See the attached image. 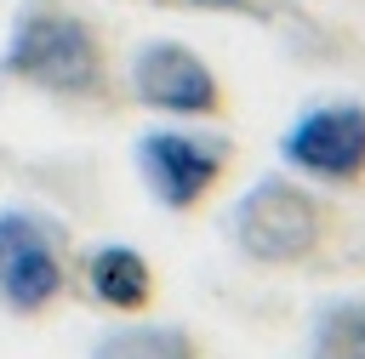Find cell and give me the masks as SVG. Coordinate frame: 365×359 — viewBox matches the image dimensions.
I'll use <instances>...</instances> for the list:
<instances>
[{"label":"cell","mask_w":365,"mask_h":359,"mask_svg":"<svg viewBox=\"0 0 365 359\" xmlns=\"http://www.w3.org/2000/svg\"><path fill=\"white\" fill-rule=\"evenodd\" d=\"M0 80L46 91V97H68V103H91L108 91L114 80V57L103 28L68 6V0H23L6 46H0Z\"/></svg>","instance_id":"1"},{"label":"cell","mask_w":365,"mask_h":359,"mask_svg":"<svg viewBox=\"0 0 365 359\" xmlns=\"http://www.w3.org/2000/svg\"><path fill=\"white\" fill-rule=\"evenodd\" d=\"M336 234H342V211L291 171L257 177L228 211V245L251 268H274V274L319 268Z\"/></svg>","instance_id":"2"},{"label":"cell","mask_w":365,"mask_h":359,"mask_svg":"<svg viewBox=\"0 0 365 359\" xmlns=\"http://www.w3.org/2000/svg\"><path fill=\"white\" fill-rule=\"evenodd\" d=\"M234 160H240L234 137L188 131L182 120H177V125H148V131H137V142H131V165H137L143 188H148L165 211H177V217L205 211V205L217 199V188L228 182Z\"/></svg>","instance_id":"3"},{"label":"cell","mask_w":365,"mask_h":359,"mask_svg":"<svg viewBox=\"0 0 365 359\" xmlns=\"http://www.w3.org/2000/svg\"><path fill=\"white\" fill-rule=\"evenodd\" d=\"M68 279L74 262L63 222L29 205H0V308L17 319H46L68 296Z\"/></svg>","instance_id":"4"},{"label":"cell","mask_w":365,"mask_h":359,"mask_svg":"<svg viewBox=\"0 0 365 359\" xmlns=\"http://www.w3.org/2000/svg\"><path fill=\"white\" fill-rule=\"evenodd\" d=\"M279 160L302 182L365 188V103L359 97H331V103L302 108L279 137Z\"/></svg>","instance_id":"5"},{"label":"cell","mask_w":365,"mask_h":359,"mask_svg":"<svg viewBox=\"0 0 365 359\" xmlns=\"http://www.w3.org/2000/svg\"><path fill=\"white\" fill-rule=\"evenodd\" d=\"M125 91H131V103H143V108H154L165 120H182V125L188 120H222L228 114V85L182 40H143L131 51Z\"/></svg>","instance_id":"6"},{"label":"cell","mask_w":365,"mask_h":359,"mask_svg":"<svg viewBox=\"0 0 365 359\" xmlns=\"http://www.w3.org/2000/svg\"><path fill=\"white\" fill-rule=\"evenodd\" d=\"M80 279H86V296L97 308L120 313V319H143L160 302V274L137 245H114L108 239V245L80 251Z\"/></svg>","instance_id":"7"},{"label":"cell","mask_w":365,"mask_h":359,"mask_svg":"<svg viewBox=\"0 0 365 359\" xmlns=\"http://www.w3.org/2000/svg\"><path fill=\"white\" fill-rule=\"evenodd\" d=\"M91 359H211V348L188 325H160V319H120L91 342Z\"/></svg>","instance_id":"8"},{"label":"cell","mask_w":365,"mask_h":359,"mask_svg":"<svg viewBox=\"0 0 365 359\" xmlns=\"http://www.w3.org/2000/svg\"><path fill=\"white\" fill-rule=\"evenodd\" d=\"M302 359H365V296H336L308 325Z\"/></svg>","instance_id":"9"},{"label":"cell","mask_w":365,"mask_h":359,"mask_svg":"<svg viewBox=\"0 0 365 359\" xmlns=\"http://www.w3.org/2000/svg\"><path fill=\"white\" fill-rule=\"evenodd\" d=\"M171 6H188V11H228V17H274L279 0H171Z\"/></svg>","instance_id":"10"}]
</instances>
